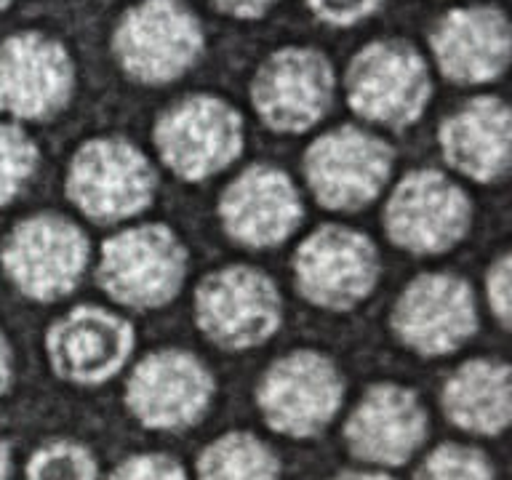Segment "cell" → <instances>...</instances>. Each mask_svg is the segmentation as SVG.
<instances>
[{"mask_svg": "<svg viewBox=\"0 0 512 480\" xmlns=\"http://www.w3.org/2000/svg\"><path fill=\"white\" fill-rule=\"evenodd\" d=\"M443 408L456 427L475 435H499L507 430L512 411L510 366L502 360L478 358L448 376Z\"/></svg>", "mask_w": 512, "mask_h": 480, "instance_id": "cell-21", "label": "cell"}, {"mask_svg": "<svg viewBox=\"0 0 512 480\" xmlns=\"http://www.w3.org/2000/svg\"><path fill=\"white\" fill-rule=\"evenodd\" d=\"M187 251L163 224H139L112 235L102 246L99 283L128 307H163L182 288Z\"/></svg>", "mask_w": 512, "mask_h": 480, "instance_id": "cell-2", "label": "cell"}, {"mask_svg": "<svg viewBox=\"0 0 512 480\" xmlns=\"http://www.w3.org/2000/svg\"><path fill=\"white\" fill-rule=\"evenodd\" d=\"M155 147L179 179L200 182L238 158L243 150V120L238 110L216 96H190L158 120Z\"/></svg>", "mask_w": 512, "mask_h": 480, "instance_id": "cell-5", "label": "cell"}, {"mask_svg": "<svg viewBox=\"0 0 512 480\" xmlns=\"http://www.w3.org/2000/svg\"><path fill=\"white\" fill-rule=\"evenodd\" d=\"M27 480H96V462L88 448L56 440L32 454Z\"/></svg>", "mask_w": 512, "mask_h": 480, "instance_id": "cell-23", "label": "cell"}, {"mask_svg": "<svg viewBox=\"0 0 512 480\" xmlns=\"http://www.w3.org/2000/svg\"><path fill=\"white\" fill-rule=\"evenodd\" d=\"M294 275L304 299L326 310H350L374 291L379 259L366 235L328 224L299 246Z\"/></svg>", "mask_w": 512, "mask_h": 480, "instance_id": "cell-10", "label": "cell"}, {"mask_svg": "<svg viewBox=\"0 0 512 480\" xmlns=\"http://www.w3.org/2000/svg\"><path fill=\"white\" fill-rule=\"evenodd\" d=\"M67 192L94 222H120L150 206L155 171L126 139H91L72 158Z\"/></svg>", "mask_w": 512, "mask_h": 480, "instance_id": "cell-4", "label": "cell"}, {"mask_svg": "<svg viewBox=\"0 0 512 480\" xmlns=\"http://www.w3.org/2000/svg\"><path fill=\"white\" fill-rule=\"evenodd\" d=\"M430 88L422 54L403 40L371 43L347 70L350 107L379 126H411L430 102Z\"/></svg>", "mask_w": 512, "mask_h": 480, "instance_id": "cell-3", "label": "cell"}, {"mask_svg": "<svg viewBox=\"0 0 512 480\" xmlns=\"http://www.w3.org/2000/svg\"><path fill=\"white\" fill-rule=\"evenodd\" d=\"M134 331L102 307H78L48 331V358L62 379L99 384L126 366Z\"/></svg>", "mask_w": 512, "mask_h": 480, "instance_id": "cell-16", "label": "cell"}, {"mask_svg": "<svg viewBox=\"0 0 512 480\" xmlns=\"http://www.w3.org/2000/svg\"><path fill=\"white\" fill-rule=\"evenodd\" d=\"M214 398V376L195 355L182 350L152 352L128 379L131 414L152 430H184L200 422Z\"/></svg>", "mask_w": 512, "mask_h": 480, "instance_id": "cell-13", "label": "cell"}, {"mask_svg": "<svg viewBox=\"0 0 512 480\" xmlns=\"http://www.w3.org/2000/svg\"><path fill=\"white\" fill-rule=\"evenodd\" d=\"M334 480H392L382 472H342V475H336Z\"/></svg>", "mask_w": 512, "mask_h": 480, "instance_id": "cell-31", "label": "cell"}, {"mask_svg": "<svg viewBox=\"0 0 512 480\" xmlns=\"http://www.w3.org/2000/svg\"><path fill=\"white\" fill-rule=\"evenodd\" d=\"M251 99L275 131H307L331 107L334 67L315 48H280L256 70Z\"/></svg>", "mask_w": 512, "mask_h": 480, "instance_id": "cell-12", "label": "cell"}, {"mask_svg": "<svg viewBox=\"0 0 512 480\" xmlns=\"http://www.w3.org/2000/svg\"><path fill=\"white\" fill-rule=\"evenodd\" d=\"M222 222L232 238L251 248L278 246L302 222V200L286 171L254 166L222 195Z\"/></svg>", "mask_w": 512, "mask_h": 480, "instance_id": "cell-17", "label": "cell"}, {"mask_svg": "<svg viewBox=\"0 0 512 480\" xmlns=\"http://www.w3.org/2000/svg\"><path fill=\"white\" fill-rule=\"evenodd\" d=\"M200 331L224 350L267 342L280 326V294L254 267H224L208 275L195 296Z\"/></svg>", "mask_w": 512, "mask_h": 480, "instance_id": "cell-7", "label": "cell"}, {"mask_svg": "<svg viewBox=\"0 0 512 480\" xmlns=\"http://www.w3.org/2000/svg\"><path fill=\"white\" fill-rule=\"evenodd\" d=\"M430 40L443 75L464 86L499 78L510 62V22L494 6L456 8L440 19Z\"/></svg>", "mask_w": 512, "mask_h": 480, "instance_id": "cell-19", "label": "cell"}, {"mask_svg": "<svg viewBox=\"0 0 512 480\" xmlns=\"http://www.w3.org/2000/svg\"><path fill=\"white\" fill-rule=\"evenodd\" d=\"M427 414L416 392L400 384H374L344 424L347 446L358 459L374 464H403L422 446Z\"/></svg>", "mask_w": 512, "mask_h": 480, "instance_id": "cell-18", "label": "cell"}, {"mask_svg": "<svg viewBox=\"0 0 512 480\" xmlns=\"http://www.w3.org/2000/svg\"><path fill=\"white\" fill-rule=\"evenodd\" d=\"M38 166V147L22 128L0 123V206H6L30 182Z\"/></svg>", "mask_w": 512, "mask_h": 480, "instance_id": "cell-24", "label": "cell"}, {"mask_svg": "<svg viewBox=\"0 0 512 480\" xmlns=\"http://www.w3.org/2000/svg\"><path fill=\"white\" fill-rule=\"evenodd\" d=\"M75 72L56 40L24 32L0 43V110L24 120L51 118L72 94Z\"/></svg>", "mask_w": 512, "mask_h": 480, "instance_id": "cell-15", "label": "cell"}, {"mask_svg": "<svg viewBox=\"0 0 512 480\" xmlns=\"http://www.w3.org/2000/svg\"><path fill=\"white\" fill-rule=\"evenodd\" d=\"M275 0H214V6L219 11L230 16H238V19H256L262 16L264 11H270Z\"/></svg>", "mask_w": 512, "mask_h": 480, "instance_id": "cell-29", "label": "cell"}, {"mask_svg": "<svg viewBox=\"0 0 512 480\" xmlns=\"http://www.w3.org/2000/svg\"><path fill=\"white\" fill-rule=\"evenodd\" d=\"M392 171L390 144L344 126L310 144L304 174L315 198L334 211H358L384 190Z\"/></svg>", "mask_w": 512, "mask_h": 480, "instance_id": "cell-8", "label": "cell"}, {"mask_svg": "<svg viewBox=\"0 0 512 480\" xmlns=\"http://www.w3.org/2000/svg\"><path fill=\"white\" fill-rule=\"evenodd\" d=\"M8 472H11V451L0 440V480H8Z\"/></svg>", "mask_w": 512, "mask_h": 480, "instance_id": "cell-32", "label": "cell"}, {"mask_svg": "<svg viewBox=\"0 0 512 480\" xmlns=\"http://www.w3.org/2000/svg\"><path fill=\"white\" fill-rule=\"evenodd\" d=\"M115 56L139 83H171L182 78L203 51V30L179 0H142L115 30Z\"/></svg>", "mask_w": 512, "mask_h": 480, "instance_id": "cell-1", "label": "cell"}, {"mask_svg": "<svg viewBox=\"0 0 512 480\" xmlns=\"http://www.w3.org/2000/svg\"><path fill=\"white\" fill-rule=\"evenodd\" d=\"M470 200L440 171H411L387 200L384 224L395 246L414 254L454 248L470 230Z\"/></svg>", "mask_w": 512, "mask_h": 480, "instance_id": "cell-9", "label": "cell"}, {"mask_svg": "<svg viewBox=\"0 0 512 480\" xmlns=\"http://www.w3.org/2000/svg\"><path fill=\"white\" fill-rule=\"evenodd\" d=\"M382 0H310V8L328 24H352L374 14Z\"/></svg>", "mask_w": 512, "mask_h": 480, "instance_id": "cell-28", "label": "cell"}, {"mask_svg": "<svg viewBox=\"0 0 512 480\" xmlns=\"http://www.w3.org/2000/svg\"><path fill=\"white\" fill-rule=\"evenodd\" d=\"M416 480H494V467L478 448L446 443L424 459Z\"/></svg>", "mask_w": 512, "mask_h": 480, "instance_id": "cell-25", "label": "cell"}, {"mask_svg": "<svg viewBox=\"0 0 512 480\" xmlns=\"http://www.w3.org/2000/svg\"><path fill=\"white\" fill-rule=\"evenodd\" d=\"M344 379L320 352H291L275 360L259 382L256 400L264 422L291 438H312L336 416Z\"/></svg>", "mask_w": 512, "mask_h": 480, "instance_id": "cell-6", "label": "cell"}, {"mask_svg": "<svg viewBox=\"0 0 512 480\" xmlns=\"http://www.w3.org/2000/svg\"><path fill=\"white\" fill-rule=\"evenodd\" d=\"M11 3H14V0H0V11H3L6 6H11Z\"/></svg>", "mask_w": 512, "mask_h": 480, "instance_id": "cell-33", "label": "cell"}, {"mask_svg": "<svg viewBox=\"0 0 512 480\" xmlns=\"http://www.w3.org/2000/svg\"><path fill=\"white\" fill-rule=\"evenodd\" d=\"M510 131V107L496 96H478L440 126V147L459 174L496 182L510 168Z\"/></svg>", "mask_w": 512, "mask_h": 480, "instance_id": "cell-20", "label": "cell"}, {"mask_svg": "<svg viewBox=\"0 0 512 480\" xmlns=\"http://www.w3.org/2000/svg\"><path fill=\"white\" fill-rule=\"evenodd\" d=\"M392 328L419 355L435 358L459 350L478 328L472 288L456 275H419L400 294Z\"/></svg>", "mask_w": 512, "mask_h": 480, "instance_id": "cell-14", "label": "cell"}, {"mask_svg": "<svg viewBox=\"0 0 512 480\" xmlns=\"http://www.w3.org/2000/svg\"><path fill=\"white\" fill-rule=\"evenodd\" d=\"M110 480H187V472L171 456L139 454L120 464Z\"/></svg>", "mask_w": 512, "mask_h": 480, "instance_id": "cell-26", "label": "cell"}, {"mask_svg": "<svg viewBox=\"0 0 512 480\" xmlns=\"http://www.w3.org/2000/svg\"><path fill=\"white\" fill-rule=\"evenodd\" d=\"M198 480H280V462L251 432H227L203 451Z\"/></svg>", "mask_w": 512, "mask_h": 480, "instance_id": "cell-22", "label": "cell"}, {"mask_svg": "<svg viewBox=\"0 0 512 480\" xmlns=\"http://www.w3.org/2000/svg\"><path fill=\"white\" fill-rule=\"evenodd\" d=\"M8 382H11V350L6 339L0 336V392L6 390Z\"/></svg>", "mask_w": 512, "mask_h": 480, "instance_id": "cell-30", "label": "cell"}, {"mask_svg": "<svg viewBox=\"0 0 512 480\" xmlns=\"http://www.w3.org/2000/svg\"><path fill=\"white\" fill-rule=\"evenodd\" d=\"M510 254L499 256L486 275V294L488 304L494 310L496 320L502 328H510V312H512V270H510Z\"/></svg>", "mask_w": 512, "mask_h": 480, "instance_id": "cell-27", "label": "cell"}, {"mask_svg": "<svg viewBox=\"0 0 512 480\" xmlns=\"http://www.w3.org/2000/svg\"><path fill=\"white\" fill-rule=\"evenodd\" d=\"M88 262V240L62 216H32L11 232L3 267L30 299H62L78 286Z\"/></svg>", "mask_w": 512, "mask_h": 480, "instance_id": "cell-11", "label": "cell"}]
</instances>
